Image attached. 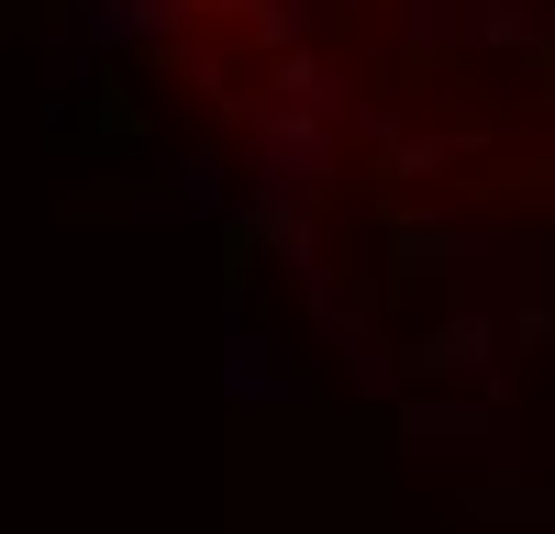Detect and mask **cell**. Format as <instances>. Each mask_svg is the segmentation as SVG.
Segmentation results:
<instances>
[{
	"label": "cell",
	"mask_w": 555,
	"mask_h": 534,
	"mask_svg": "<svg viewBox=\"0 0 555 534\" xmlns=\"http://www.w3.org/2000/svg\"><path fill=\"white\" fill-rule=\"evenodd\" d=\"M234 89L345 112L400 190L555 245V0H178Z\"/></svg>",
	"instance_id": "cell-1"
}]
</instances>
